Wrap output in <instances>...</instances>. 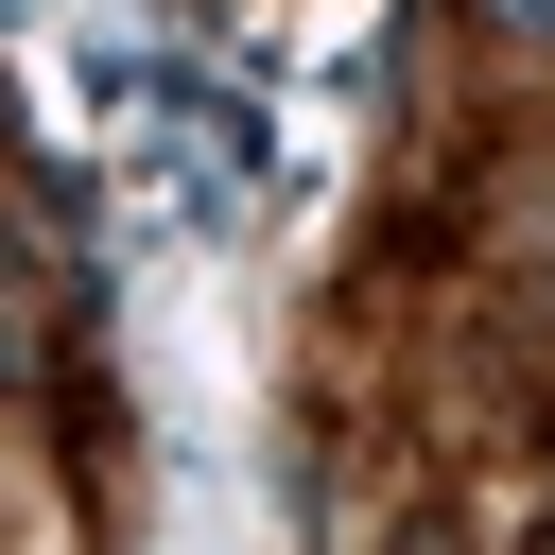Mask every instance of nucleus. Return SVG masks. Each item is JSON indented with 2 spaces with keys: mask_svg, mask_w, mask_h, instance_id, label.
Segmentation results:
<instances>
[{
  "mask_svg": "<svg viewBox=\"0 0 555 555\" xmlns=\"http://www.w3.org/2000/svg\"><path fill=\"white\" fill-rule=\"evenodd\" d=\"M503 17H520V35H555V0H503Z\"/></svg>",
  "mask_w": 555,
  "mask_h": 555,
  "instance_id": "f257e3e1",
  "label": "nucleus"
}]
</instances>
